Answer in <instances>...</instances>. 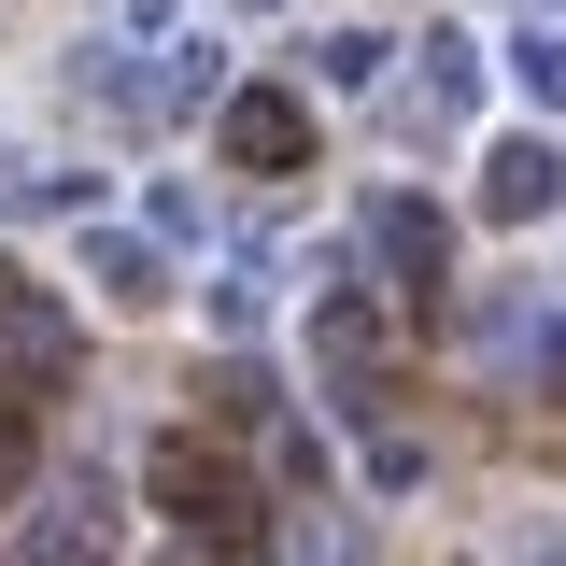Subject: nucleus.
<instances>
[{"label": "nucleus", "instance_id": "f257e3e1", "mask_svg": "<svg viewBox=\"0 0 566 566\" xmlns=\"http://www.w3.org/2000/svg\"><path fill=\"white\" fill-rule=\"evenodd\" d=\"M156 510H170L185 538H212V553H241V538L270 524V482H255L227 439H199V424H185V439H156Z\"/></svg>", "mask_w": 566, "mask_h": 566}, {"label": "nucleus", "instance_id": "f03ea898", "mask_svg": "<svg viewBox=\"0 0 566 566\" xmlns=\"http://www.w3.org/2000/svg\"><path fill=\"white\" fill-rule=\"evenodd\" d=\"M354 241H368L382 297H439V270H453V227H439V199H411V185H397V199H368Z\"/></svg>", "mask_w": 566, "mask_h": 566}, {"label": "nucleus", "instance_id": "7ed1b4c3", "mask_svg": "<svg viewBox=\"0 0 566 566\" xmlns=\"http://www.w3.org/2000/svg\"><path fill=\"white\" fill-rule=\"evenodd\" d=\"M227 156H241L255 185H297V170H312V99H283V85H241V99H227Z\"/></svg>", "mask_w": 566, "mask_h": 566}, {"label": "nucleus", "instance_id": "20e7f679", "mask_svg": "<svg viewBox=\"0 0 566 566\" xmlns=\"http://www.w3.org/2000/svg\"><path fill=\"white\" fill-rule=\"evenodd\" d=\"M312 368H326L340 411H368V382H382V297H326L312 312Z\"/></svg>", "mask_w": 566, "mask_h": 566}, {"label": "nucleus", "instance_id": "39448f33", "mask_svg": "<svg viewBox=\"0 0 566 566\" xmlns=\"http://www.w3.org/2000/svg\"><path fill=\"white\" fill-rule=\"evenodd\" d=\"M468 99H482V43H411V99H397V128L411 142H439V128H468Z\"/></svg>", "mask_w": 566, "mask_h": 566}, {"label": "nucleus", "instance_id": "423d86ee", "mask_svg": "<svg viewBox=\"0 0 566 566\" xmlns=\"http://www.w3.org/2000/svg\"><path fill=\"white\" fill-rule=\"evenodd\" d=\"M553 199H566V156H553V142H495V156H482V212H495V227H538Z\"/></svg>", "mask_w": 566, "mask_h": 566}, {"label": "nucleus", "instance_id": "0eeeda50", "mask_svg": "<svg viewBox=\"0 0 566 566\" xmlns=\"http://www.w3.org/2000/svg\"><path fill=\"white\" fill-rule=\"evenodd\" d=\"M29 566H114V524H99V495H57V510L29 524Z\"/></svg>", "mask_w": 566, "mask_h": 566}, {"label": "nucleus", "instance_id": "6e6552de", "mask_svg": "<svg viewBox=\"0 0 566 566\" xmlns=\"http://www.w3.org/2000/svg\"><path fill=\"white\" fill-rule=\"evenodd\" d=\"M0 340H29L43 368H71V326H57V312H43V297H29L14 270H0Z\"/></svg>", "mask_w": 566, "mask_h": 566}, {"label": "nucleus", "instance_id": "1a4fd4ad", "mask_svg": "<svg viewBox=\"0 0 566 566\" xmlns=\"http://www.w3.org/2000/svg\"><path fill=\"white\" fill-rule=\"evenodd\" d=\"M482 566H566V510H524V524H510Z\"/></svg>", "mask_w": 566, "mask_h": 566}, {"label": "nucleus", "instance_id": "9d476101", "mask_svg": "<svg viewBox=\"0 0 566 566\" xmlns=\"http://www.w3.org/2000/svg\"><path fill=\"white\" fill-rule=\"evenodd\" d=\"M510 71H524V85H538V99H566V29H553V14H538V29H524V43H510Z\"/></svg>", "mask_w": 566, "mask_h": 566}, {"label": "nucleus", "instance_id": "9b49d317", "mask_svg": "<svg viewBox=\"0 0 566 566\" xmlns=\"http://www.w3.org/2000/svg\"><path fill=\"white\" fill-rule=\"evenodd\" d=\"M99 283H114V297H170V283H156V255H142V241H99Z\"/></svg>", "mask_w": 566, "mask_h": 566}, {"label": "nucleus", "instance_id": "f8f14e48", "mask_svg": "<svg viewBox=\"0 0 566 566\" xmlns=\"http://www.w3.org/2000/svg\"><path fill=\"white\" fill-rule=\"evenodd\" d=\"M29 482V411H0V495Z\"/></svg>", "mask_w": 566, "mask_h": 566}, {"label": "nucleus", "instance_id": "ddd939ff", "mask_svg": "<svg viewBox=\"0 0 566 566\" xmlns=\"http://www.w3.org/2000/svg\"><path fill=\"white\" fill-rule=\"evenodd\" d=\"M142 14H170V0H142Z\"/></svg>", "mask_w": 566, "mask_h": 566}]
</instances>
